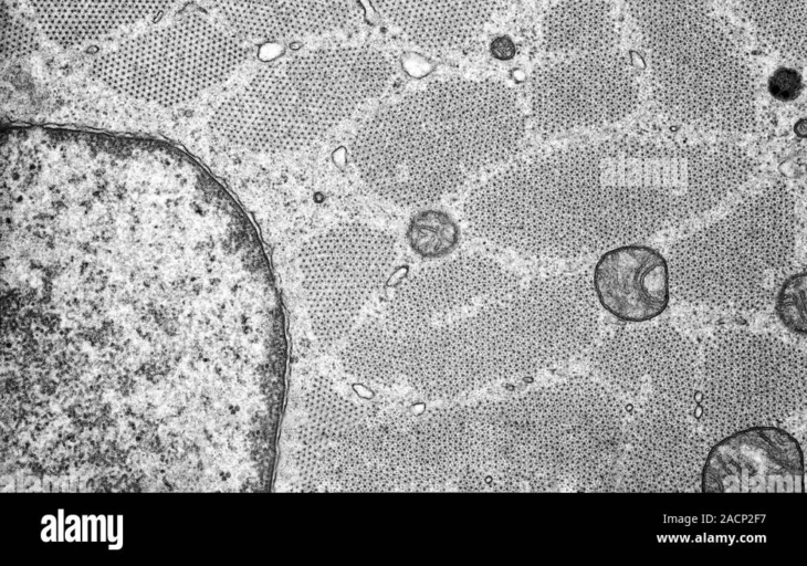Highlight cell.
<instances>
[{
	"label": "cell",
	"instance_id": "2e32d148",
	"mask_svg": "<svg viewBox=\"0 0 807 566\" xmlns=\"http://www.w3.org/2000/svg\"><path fill=\"white\" fill-rule=\"evenodd\" d=\"M545 57L620 45L611 0H554L541 20Z\"/></svg>",
	"mask_w": 807,
	"mask_h": 566
},
{
	"label": "cell",
	"instance_id": "3957f363",
	"mask_svg": "<svg viewBox=\"0 0 807 566\" xmlns=\"http://www.w3.org/2000/svg\"><path fill=\"white\" fill-rule=\"evenodd\" d=\"M243 38L202 14H187L97 56L92 78L137 106L132 136L169 143L171 109L226 82L248 59Z\"/></svg>",
	"mask_w": 807,
	"mask_h": 566
},
{
	"label": "cell",
	"instance_id": "8992f818",
	"mask_svg": "<svg viewBox=\"0 0 807 566\" xmlns=\"http://www.w3.org/2000/svg\"><path fill=\"white\" fill-rule=\"evenodd\" d=\"M538 407L542 470L580 489L607 480L620 463L626 405L600 381L573 378L545 389Z\"/></svg>",
	"mask_w": 807,
	"mask_h": 566
},
{
	"label": "cell",
	"instance_id": "6da1fadb",
	"mask_svg": "<svg viewBox=\"0 0 807 566\" xmlns=\"http://www.w3.org/2000/svg\"><path fill=\"white\" fill-rule=\"evenodd\" d=\"M379 50L334 44L255 71L214 106L207 123L217 145L251 154L293 151L319 140L391 85Z\"/></svg>",
	"mask_w": 807,
	"mask_h": 566
},
{
	"label": "cell",
	"instance_id": "5bb4252c",
	"mask_svg": "<svg viewBox=\"0 0 807 566\" xmlns=\"http://www.w3.org/2000/svg\"><path fill=\"white\" fill-rule=\"evenodd\" d=\"M227 25L241 38L282 40L317 36L344 29L352 0H212Z\"/></svg>",
	"mask_w": 807,
	"mask_h": 566
},
{
	"label": "cell",
	"instance_id": "8fae6325",
	"mask_svg": "<svg viewBox=\"0 0 807 566\" xmlns=\"http://www.w3.org/2000/svg\"><path fill=\"white\" fill-rule=\"evenodd\" d=\"M804 453L778 426H754L722 437L709 449L702 492H804Z\"/></svg>",
	"mask_w": 807,
	"mask_h": 566
},
{
	"label": "cell",
	"instance_id": "ba28073f",
	"mask_svg": "<svg viewBox=\"0 0 807 566\" xmlns=\"http://www.w3.org/2000/svg\"><path fill=\"white\" fill-rule=\"evenodd\" d=\"M387 245L374 230L344 224L310 240L300 268L308 315L318 337L334 340L353 327L385 273Z\"/></svg>",
	"mask_w": 807,
	"mask_h": 566
},
{
	"label": "cell",
	"instance_id": "277c9868",
	"mask_svg": "<svg viewBox=\"0 0 807 566\" xmlns=\"http://www.w3.org/2000/svg\"><path fill=\"white\" fill-rule=\"evenodd\" d=\"M765 190L672 250V282L682 297L738 312L769 302L794 250V213L783 191Z\"/></svg>",
	"mask_w": 807,
	"mask_h": 566
},
{
	"label": "cell",
	"instance_id": "7402d4cb",
	"mask_svg": "<svg viewBox=\"0 0 807 566\" xmlns=\"http://www.w3.org/2000/svg\"><path fill=\"white\" fill-rule=\"evenodd\" d=\"M492 52L497 57L507 59L513 54L514 48L507 38H499L493 42Z\"/></svg>",
	"mask_w": 807,
	"mask_h": 566
},
{
	"label": "cell",
	"instance_id": "ffe728a7",
	"mask_svg": "<svg viewBox=\"0 0 807 566\" xmlns=\"http://www.w3.org/2000/svg\"><path fill=\"white\" fill-rule=\"evenodd\" d=\"M806 272L786 279L776 296V312L783 324L794 333L806 335Z\"/></svg>",
	"mask_w": 807,
	"mask_h": 566
},
{
	"label": "cell",
	"instance_id": "44dd1931",
	"mask_svg": "<svg viewBox=\"0 0 807 566\" xmlns=\"http://www.w3.org/2000/svg\"><path fill=\"white\" fill-rule=\"evenodd\" d=\"M768 92L782 102L796 99L803 90L801 74L792 67H778L768 78Z\"/></svg>",
	"mask_w": 807,
	"mask_h": 566
},
{
	"label": "cell",
	"instance_id": "d6986e66",
	"mask_svg": "<svg viewBox=\"0 0 807 566\" xmlns=\"http://www.w3.org/2000/svg\"><path fill=\"white\" fill-rule=\"evenodd\" d=\"M41 29L32 12L20 3L1 1V61L18 60L32 54L41 43ZM43 34V33H42Z\"/></svg>",
	"mask_w": 807,
	"mask_h": 566
},
{
	"label": "cell",
	"instance_id": "30bf717a",
	"mask_svg": "<svg viewBox=\"0 0 807 566\" xmlns=\"http://www.w3.org/2000/svg\"><path fill=\"white\" fill-rule=\"evenodd\" d=\"M709 439L691 412L660 406L631 410L620 459L630 492H700Z\"/></svg>",
	"mask_w": 807,
	"mask_h": 566
},
{
	"label": "cell",
	"instance_id": "9a60e30c",
	"mask_svg": "<svg viewBox=\"0 0 807 566\" xmlns=\"http://www.w3.org/2000/svg\"><path fill=\"white\" fill-rule=\"evenodd\" d=\"M42 33L71 48L161 15L175 0H24Z\"/></svg>",
	"mask_w": 807,
	"mask_h": 566
},
{
	"label": "cell",
	"instance_id": "7a4b0ae2",
	"mask_svg": "<svg viewBox=\"0 0 807 566\" xmlns=\"http://www.w3.org/2000/svg\"><path fill=\"white\" fill-rule=\"evenodd\" d=\"M644 52L654 102L671 118L715 132L748 130L756 85L742 50L705 0H620Z\"/></svg>",
	"mask_w": 807,
	"mask_h": 566
},
{
	"label": "cell",
	"instance_id": "7c38bea8",
	"mask_svg": "<svg viewBox=\"0 0 807 566\" xmlns=\"http://www.w3.org/2000/svg\"><path fill=\"white\" fill-rule=\"evenodd\" d=\"M593 284L600 305L627 323L656 318L670 300L668 261L643 244H622L605 252L595 265Z\"/></svg>",
	"mask_w": 807,
	"mask_h": 566
},
{
	"label": "cell",
	"instance_id": "e0dca14e",
	"mask_svg": "<svg viewBox=\"0 0 807 566\" xmlns=\"http://www.w3.org/2000/svg\"><path fill=\"white\" fill-rule=\"evenodd\" d=\"M757 35L778 54L806 62V0H734Z\"/></svg>",
	"mask_w": 807,
	"mask_h": 566
},
{
	"label": "cell",
	"instance_id": "9c48e42d",
	"mask_svg": "<svg viewBox=\"0 0 807 566\" xmlns=\"http://www.w3.org/2000/svg\"><path fill=\"white\" fill-rule=\"evenodd\" d=\"M530 93L539 122L570 127L627 116L639 101V83L619 45L545 57L531 76Z\"/></svg>",
	"mask_w": 807,
	"mask_h": 566
},
{
	"label": "cell",
	"instance_id": "5b68a950",
	"mask_svg": "<svg viewBox=\"0 0 807 566\" xmlns=\"http://www.w3.org/2000/svg\"><path fill=\"white\" fill-rule=\"evenodd\" d=\"M696 403L709 441L754 426H778L806 405V353L765 333L731 328L700 350Z\"/></svg>",
	"mask_w": 807,
	"mask_h": 566
},
{
	"label": "cell",
	"instance_id": "ac0fdd59",
	"mask_svg": "<svg viewBox=\"0 0 807 566\" xmlns=\"http://www.w3.org/2000/svg\"><path fill=\"white\" fill-rule=\"evenodd\" d=\"M460 230L444 211L423 210L416 214L407 230L411 249L422 258L434 259L450 253L459 243Z\"/></svg>",
	"mask_w": 807,
	"mask_h": 566
},
{
	"label": "cell",
	"instance_id": "4fadbf2b",
	"mask_svg": "<svg viewBox=\"0 0 807 566\" xmlns=\"http://www.w3.org/2000/svg\"><path fill=\"white\" fill-rule=\"evenodd\" d=\"M408 42L430 53L453 54L475 44L499 0H371Z\"/></svg>",
	"mask_w": 807,
	"mask_h": 566
},
{
	"label": "cell",
	"instance_id": "52a82bcc",
	"mask_svg": "<svg viewBox=\"0 0 807 566\" xmlns=\"http://www.w3.org/2000/svg\"><path fill=\"white\" fill-rule=\"evenodd\" d=\"M700 349L664 323H632L607 335L591 352L597 377L625 405L692 412L696 403Z\"/></svg>",
	"mask_w": 807,
	"mask_h": 566
}]
</instances>
